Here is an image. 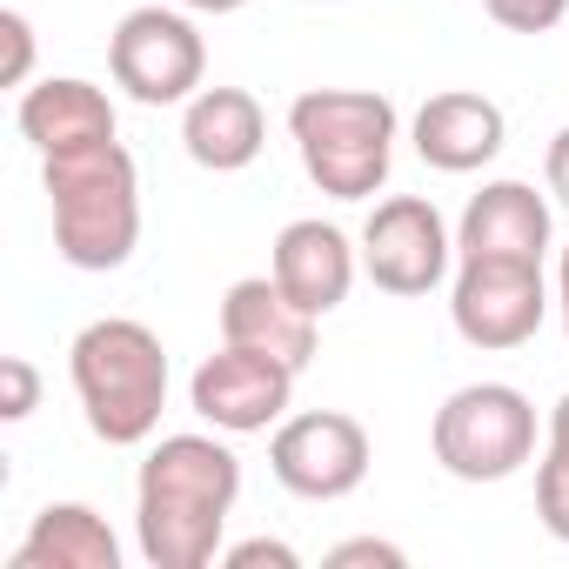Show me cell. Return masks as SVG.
<instances>
[{
	"label": "cell",
	"mask_w": 569,
	"mask_h": 569,
	"mask_svg": "<svg viewBox=\"0 0 569 569\" xmlns=\"http://www.w3.org/2000/svg\"><path fill=\"white\" fill-rule=\"evenodd\" d=\"M241 502V456L214 436H161L134 476V542L154 569H208Z\"/></svg>",
	"instance_id": "cell-1"
},
{
	"label": "cell",
	"mask_w": 569,
	"mask_h": 569,
	"mask_svg": "<svg viewBox=\"0 0 569 569\" xmlns=\"http://www.w3.org/2000/svg\"><path fill=\"white\" fill-rule=\"evenodd\" d=\"M68 382L81 396L88 429L108 449H134L161 429L168 409V349L134 316H101L68 349Z\"/></svg>",
	"instance_id": "cell-2"
},
{
	"label": "cell",
	"mask_w": 569,
	"mask_h": 569,
	"mask_svg": "<svg viewBox=\"0 0 569 569\" xmlns=\"http://www.w3.org/2000/svg\"><path fill=\"white\" fill-rule=\"evenodd\" d=\"M48 208H54V248L68 268L108 274L134 254L141 241V174L121 141H94L74 154L41 161Z\"/></svg>",
	"instance_id": "cell-3"
},
{
	"label": "cell",
	"mask_w": 569,
	"mask_h": 569,
	"mask_svg": "<svg viewBox=\"0 0 569 569\" xmlns=\"http://www.w3.org/2000/svg\"><path fill=\"white\" fill-rule=\"evenodd\" d=\"M396 101L369 88H309L289 101V141L329 201H369L396 168Z\"/></svg>",
	"instance_id": "cell-4"
},
{
	"label": "cell",
	"mask_w": 569,
	"mask_h": 569,
	"mask_svg": "<svg viewBox=\"0 0 569 569\" xmlns=\"http://www.w3.org/2000/svg\"><path fill=\"white\" fill-rule=\"evenodd\" d=\"M429 449L456 482H509L536 456V402L509 382H469L436 409Z\"/></svg>",
	"instance_id": "cell-5"
},
{
	"label": "cell",
	"mask_w": 569,
	"mask_h": 569,
	"mask_svg": "<svg viewBox=\"0 0 569 569\" xmlns=\"http://www.w3.org/2000/svg\"><path fill=\"white\" fill-rule=\"evenodd\" d=\"M108 74H114V88L128 101L174 108V101L201 94V81H208V41L174 8H134L108 34Z\"/></svg>",
	"instance_id": "cell-6"
},
{
	"label": "cell",
	"mask_w": 569,
	"mask_h": 569,
	"mask_svg": "<svg viewBox=\"0 0 569 569\" xmlns=\"http://www.w3.org/2000/svg\"><path fill=\"white\" fill-rule=\"evenodd\" d=\"M376 462V442L356 416L342 409H309V416H281L268 436V469L274 482L302 496V502H342L362 489Z\"/></svg>",
	"instance_id": "cell-7"
},
{
	"label": "cell",
	"mask_w": 569,
	"mask_h": 569,
	"mask_svg": "<svg viewBox=\"0 0 569 569\" xmlns=\"http://www.w3.org/2000/svg\"><path fill=\"white\" fill-rule=\"evenodd\" d=\"M456 234L429 194H389L362 221V274L382 296H429L449 281Z\"/></svg>",
	"instance_id": "cell-8"
},
{
	"label": "cell",
	"mask_w": 569,
	"mask_h": 569,
	"mask_svg": "<svg viewBox=\"0 0 569 569\" xmlns=\"http://www.w3.org/2000/svg\"><path fill=\"white\" fill-rule=\"evenodd\" d=\"M549 316L536 261H462L449 281V322L469 349H522Z\"/></svg>",
	"instance_id": "cell-9"
},
{
	"label": "cell",
	"mask_w": 569,
	"mask_h": 569,
	"mask_svg": "<svg viewBox=\"0 0 569 569\" xmlns=\"http://www.w3.org/2000/svg\"><path fill=\"white\" fill-rule=\"evenodd\" d=\"M296 376L281 356H261V349H234L221 342L194 376H188V409L201 422H214L221 436H254V429H274L296 402Z\"/></svg>",
	"instance_id": "cell-10"
},
{
	"label": "cell",
	"mask_w": 569,
	"mask_h": 569,
	"mask_svg": "<svg viewBox=\"0 0 569 569\" xmlns=\"http://www.w3.org/2000/svg\"><path fill=\"white\" fill-rule=\"evenodd\" d=\"M356 268H362V248H356L336 221H322V214L289 221V228L274 234V254H268V274H274L309 316H336V309L349 302Z\"/></svg>",
	"instance_id": "cell-11"
},
{
	"label": "cell",
	"mask_w": 569,
	"mask_h": 569,
	"mask_svg": "<svg viewBox=\"0 0 569 569\" xmlns=\"http://www.w3.org/2000/svg\"><path fill=\"white\" fill-rule=\"evenodd\" d=\"M409 141L416 154L436 168V174H476L502 154L509 141V114L489 101V94H469V88H449V94H429L409 121Z\"/></svg>",
	"instance_id": "cell-12"
},
{
	"label": "cell",
	"mask_w": 569,
	"mask_h": 569,
	"mask_svg": "<svg viewBox=\"0 0 569 569\" xmlns=\"http://www.w3.org/2000/svg\"><path fill=\"white\" fill-rule=\"evenodd\" d=\"M456 254L462 261H536L549 254V201L529 181H482L456 221Z\"/></svg>",
	"instance_id": "cell-13"
},
{
	"label": "cell",
	"mask_w": 569,
	"mask_h": 569,
	"mask_svg": "<svg viewBox=\"0 0 569 569\" xmlns=\"http://www.w3.org/2000/svg\"><path fill=\"white\" fill-rule=\"evenodd\" d=\"M316 322L274 274H248L221 296V342L234 349H261V356H281L289 369H309L316 362Z\"/></svg>",
	"instance_id": "cell-14"
},
{
	"label": "cell",
	"mask_w": 569,
	"mask_h": 569,
	"mask_svg": "<svg viewBox=\"0 0 569 569\" xmlns=\"http://www.w3.org/2000/svg\"><path fill=\"white\" fill-rule=\"evenodd\" d=\"M21 134L34 141V154H74V148H94V141H114V101L94 88V81H74V74H48L34 88H21V108H14Z\"/></svg>",
	"instance_id": "cell-15"
},
{
	"label": "cell",
	"mask_w": 569,
	"mask_h": 569,
	"mask_svg": "<svg viewBox=\"0 0 569 569\" xmlns=\"http://www.w3.org/2000/svg\"><path fill=\"white\" fill-rule=\"evenodd\" d=\"M181 148L208 174H241L268 148V114L248 88H201L181 101Z\"/></svg>",
	"instance_id": "cell-16"
},
{
	"label": "cell",
	"mask_w": 569,
	"mask_h": 569,
	"mask_svg": "<svg viewBox=\"0 0 569 569\" xmlns=\"http://www.w3.org/2000/svg\"><path fill=\"white\" fill-rule=\"evenodd\" d=\"M8 569H121V542L88 502H48L34 509Z\"/></svg>",
	"instance_id": "cell-17"
},
{
	"label": "cell",
	"mask_w": 569,
	"mask_h": 569,
	"mask_svg": "<svg viewBox=\"0 0 569 569\" xmlns=\"http://www.w3.org/2000/svg\"><path fill=\"white\" fill-rule=\"evenodd\" d=\"M536 516L556 542H569V449L562 442H549L536 462Z\"/></svg>",
	"instance_id": "cell-18"
},
{
	"label": "cell",
	"mask_w": 569,
	"mask_h": 569,
	"mask_svg": "<svg viewBox=\"0 0 569 569\" xmlns=\"http://www.w3.org/2000/svg\"><path fill=\"white\" fill-rule=\"evenodd\" d=\"M482 14L509 34H549L569 21V0H482Z\"/></svg>",
	"instance_id": "cell-19"
},
{
	"label": "cell",
	"mask_w": 569,
	"mask_h": 569,
	"mask_svg": "<svg viewBox=\"0 0 569 569\" xmlns=\"http://www.w3.org/2000/svg\"><path fill=\"white\" fill-rule=\"evenodd\" d=\"M34 409H41V369L28 356H0V416L28 422Z\"/></svg>",
	"instance_id": "cell-20"
},
{
	"label": "cell",
	"mask_w": 569,
	"mask_h": 569,
	"mask_svg": "<svg viewBox=\"0 0 569 569\" xmlns=\"http://www.w3.org/2000/svg\"><path fill=\"white\" fill-rule=\"evenodd\" d=\"M0 41H8L0 81H8V88H28V74H34V28H28V14H21V8L0 14Z\"/></svg>",
	"instance_id": "cell-21"
},
{
	"label": "cell",
	"mask_w": 569,
	"mask_h": 569,
	"mask_svg": "<svg viewBox=\"0 0 569 569\" xmlns=\"http://www.w3.org/2000/svg\"><path fill=\"white\" fill-rule=\"evenodd\" d=\"M362 562H376V569H402L409 556H402L396 542H382V536H356V542H336V549H329V569H362Z\"/></svg>",
	"instance_id": "cell-22"
},
{
	"label": "cell",
	"mask_w": 569,
	"mask_h": 569,
	"mask_svg": "<svg viewBox=\"0 0 569 569\" xmlns=\"http://www.w3.org/2000/svg\"><path fill=\"white\" fill-rule=\"evenodd\" d=\"M221 562H228V569H261V562H268V569H296L302 556H296L289 542H274V536H254V542H234V549H221Z\"/></svg>",
	"instance_id": "cell-23"
},
{
	"label": "cell",
	"mask_w": 569,
	"mask_h": 569,
	"mask_svg": "<svg viewBox=\"0 0 569 569\" xmlns=\"http://www.w3.org/2000/svg\"><path fill=\"white\" fill-rule=\"evenodd\" d=\"M542 181H549V194L569 208V128H556V141H549V154H542Z\"/></svg>",
	"instance_id": "cell-24"
},
{
	"label": "cell",
	"mask_w": 569,
	"mask_h": 569,
	"mask_svg": "<svg viewBox=\"0 0 569 569\" xmlns=\"http://www.w3.org/2000/svg\"><path fill=\"white\" fill-rule=\"evenodd\" d=\"M556 309H562V336H569V241H562V261H556Z\"/></svg>",
	"instance_id": "cell-25"
},
{
	"label": "cell",
	"mask_w": 569,
	"mask_h": 569,
	"mask_svg": "<svg viewBox=\"0 0 569 569\" xmlns=\"http://www.w3.org/2000/svg\"><path fill=\"white\" fill-rule=\"evenodd\" d=\"M181 8H188V14H241L248 0H181Z\"/></svg>",
	"instance_id": "cell-26"
},
{
	"label": "cell",
	"mask_w": 569,
	"mask_h": 569,
	"mask_svg": "<svg viewBox=\"0 0 569 569\" xmlns=\"http://www.w3.org/2000/svg\"><path fill=\"white\" fill-rule=\"evenodd\" d=\"M549 442H562V449H569V396L549 409Z\"/></svg>",
	"instance_id": "cell-27"
}]
</instances>
